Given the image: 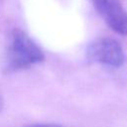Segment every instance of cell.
<instances>
[{
	"label": "cell",
	"mask_w": 127,
	"mask_h": 127,
	"mask_svg": "<svg viewBox=\"0 0 127 127\" xmlns=\"http://www.w3.org/2000/svg\"><path fill=\"white\" fill-rule=\"evenodd\" d=\"M45 59L40 47L22 30L12 31L5 56L4 68L7 72L28 68Z\"/></svg>",
	"instance_id": "cell-1"
},
{
	"label": "cell",
	"mask_w": 127,
	"mask_h": 127,
	"mask_svg": "<svg viewBox=\"0 0 127 127\" xmlns=\"http://www.w3.org/2000/svg\"><path fill=\"white\" fill-rule=\"evenodd\" d=\"M86 56L91 62L109 66H121L127 60L121 45L111 38H99L91 42Z\"/></svg>",
	"instance_id": "cell-2"
},
{
	"label": "cell",
	"mask_w": 127,
	"mask_h": 127,
	"mask_svg": "<svg viewBox=\"0 0 127 127\" xmlns=\"http://www.w3.org/2000/svg\"><path fill=\"white\" fill-rule=\"evenodd\" d=\"M98 14L117 34L127 35V12L119 0H92Z\"/></svg>",
	"instance_id": "cell-3"
},
{
	"label": "cell",
	"mask_w": 127,
	"mask_h": 127,
	"mask_svg": "<svg viewBox=\"0 0 127 127\" xmlns=\"http://www.w3.org/2000/svg\"><path fill=\"white\" fill-rule=\"evenodd\" d=\"M27 127H63L61 125L58 124H54V123H45V124H34V125H29Z\"/></svg>",
	"instance_id": "cell-4"
},
{
	"label": "cell",
	"mask_w": 127,
	"mask_h": 127,
	"mask_svg": "<svg viewBox=\"0 0 127 127\" xmlns=\"http://www.w3.org/2000/svg\"><path fill=\"white\" fill-rule=\"evenodd\" d=\"M1 106H2V100H1V97H0V108H1Z\"/></svg>",
	"instance_id": "cell-5"
}]
</instances>
